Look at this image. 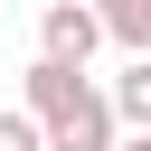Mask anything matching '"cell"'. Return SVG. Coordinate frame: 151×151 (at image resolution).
Here are the masks:
<instances>
[{
    "label": "cell",
    "mask_w": 151,
    "mask_h": 151,
    "mask_svg": "<svg viewBox=\"0 0 151 151\" xmlns=\"http://www.w3.org/2000/svg\"><path fill=\"white\" fill-rule=\"evenodd\" d=\"M104 38H113V28H104V9H85V0H57V9L38 19V57H57V66H85Z\"/></svg>",
    "instance_id": "cell-1"
},
{
    "label": "cell",
    "mask_w": 151,
    "mask_h": 151,
    "mask_svg": "<svg viewBox=\"0 0 151 151\" xmlns=\"http://www.w3.org/2000/svg\"><path fill=\"white\" fill-rule=\"evenodd\" d=\"M85 94H94V85H85V66H57V57H38V66H28V113H38V123H66Z\"/></svg>",
    "instance_id": "cell-2"
},
{
    "label": "cell",
    "mask_w": 151,
    "mask_h": 151,
    "mask_svg": "<svg viewBox=\"0 0 151 151\" xmlns=\"http://www.w3.org/2000/svg\"><path fill=\"white\" fill-rule=\"evenodd\" d=\"M113 113L132 123V142H151V57H132V66L113 76Z\"/></svg>",
    "instance_id": "cell-3"
},
{
    "label": "cell",
    "mask_w": 151,
    "mask_h": 151,
    "mask_svg": "<svg viewBox=\"0 0 151 151\" xmlns=\"http://www.w3.org/2000/svg\"><path fill=\"white\" fill-rule=\"evenodd\" d=\"M104 28H113V47L151 57V0H113V9H104Z\"/></svg>",
    "instance_id": "cell-4"
},
{
    "label": "cell",
    "mask_w": 151,
    "mask_h": 151,
    "mask_svg": "<svg viewBox=\"0 0 151 151\" xmlns=\"http://www.w3.org/2000/svg\"><path fill=\"white\" fill-rule=\"evenodd\" d=\"M0 151H47V123L38 113H0Z\"/></svg>",
    "instance_id": "cell-5"
},
{
    "label": "cell",
    "mask_w": 151,
    "mask_h": 151,
    "mask_svg": "<svg viewBox=\"0 0 151 151\" xmlns=\"http://www.w3.org/2000/svg\"><path fill=\"white\" fill-rule=\"evenodd\" d=\"M123 151H151V142H123Z\"/></svg>",
    "instance_id": "cell-6"
}]
</instances>
